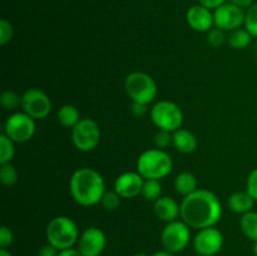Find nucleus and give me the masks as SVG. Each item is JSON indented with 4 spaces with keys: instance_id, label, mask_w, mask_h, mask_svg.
Here are the masks:
<instances>
[{
    "instance_id": "obj_1",
    "label": "nucleus",
    "mask_w": 257,
    "mask_h": 256,
    "mask_svg": "<svg viewBox=\"0 0 257 256\" xmlns=\"http://www.w3.org/2000/svg\"><path fill=\"white\" fill-rule=\"evenodd\" d=\"M222 216V206L217 196L205 188H197L181 202V217L190 227L202 230L212 227Z\"/></svg>"
},
{
    "instance_id": "obj_2",
    "label": "nucleus",
    "mask_w": 257,
    "mask_h": 256,
    "mask_svg": "<svg viewBox=\"0 0 257 256\" xmlns=\"http://www.w3.org/2000/svg\"><path fill=\"white\" fill-rule=\"evenodd\" d=\"M69 190L73 200L78 205L89 207L100 203L105 192V183L98 171L82 167L73 172L69 181Z\"/></svg>"
},
{
    "instance_id": "obj_3",
    "label": "nucleus",
    "mask_w": 257,
    "mask_h": 256,
    "mask_svg": "<svg viewBox=\"0 0 257 256\" xmlns=\"http://www.w3.org/2000/svg\"><path fill=\"white\" fill-rule=\"evenodd\" d=\"M172 158L165 150L151 148L137 160V172L145 180H161L172 171Z\"/></svg>"
},
{
    "instance_id": "obj_4",
    "label": "nucleus",
    "mask_w": 257,
    "mask_h": 256,
    "mask_svg": "<svg viewBox=\"0 0 257 256\" xmlns=\"http://www.w3.org/2000/svg\"><path fill=\"white\" fill-rule=\"evenodd\" d=\"M48 242L58 250L73 247L79 240V231L74 221L68 216H57L49 221L45 230Z\"/></svg>"
},
{
    "instance_id": "obj_5",
    "label": "nucleus",
    "mask_w": 257,
    "mask_h": 256,
    "mask_svg": "<svg viewBox=\"0 0 257 256\" xmlns=\"http://www.w3.org/2000/svg\"><path fill=\"white\" fill-rule=\"evenodd\" d=\"M124 89L132 102L150 104L158 92L157 83L145 72H132L125 77Z\"/></svg>"
},
{
    "instance_id": "obj_6",
    "label": "nucleus",
    "mask_w": 257,
    "mask_h": 256,
    "mask_svg": "<svg viewBox=\"0 0 257 256\" xmlns=\"http://www.w3.org/2000/svg\"><path fill=\"white\" fill-rule=\"evenodd\" d=\"M151 120L158 130L175 132L182 127V109L171 100H160L151 108Z\"/></svg>"
},
{
    "instance_id": "obj_7",
    "label": "nucleus",
    "mask_w": 257,
    "mask_h": 256,
    "mask_svg": "<svg viewBox=\"0 0 257 256\" xmlns=\"http://www.w3.org/2000/svg\"><path fill=\"white\" fill-rule=\"evenodd\" d=\"M190 226L185 221H172L163 227L161 232V242L166 251L172 253L181 252L190 242Z\"/></svg>"
},
{
    "instance_id": "obj_8",
    "label": "nucleus",
    "mask_w": 257,
    "mask_h": 256,
    "mask_svg": "<svg viewBox=\"0 0 257 256\" xmlns=\"http://www.w3.org/2000/svg\"><path fill=\"white\" fill-rule=\"evenodd\" d=\"M72 141L75 148L82 152H90L100 142V128L92 118H82L72 128Z\"/></svg>"
},
{
    "instance_id": "obj_9",
    "label": "nucleus",
    "mask_w": 257,
    "mask_h": 256,
    "mask_svg": "<svg viewBox=\"0 0 257 256\" xmlns=\"http://www.w3.org/2000/svg\"><path fill=\"white\" fill-rule=\"evenodd\" d=\"M4 133L15 143L28 142L35 133V119L25 112H17L5 120Z\"/></svg>"
},
{
    "instance_id": "obj_10",
    "label": "nucleus",
    "mask_w": 257,
    "mask_h": 256,
    "mask_svg": "<svg viewBox=\"0 0 257 256\" xmlns=\"http://www.w3.org/2000/svg\"><path fill=\"white\" fill-rule=\"evenodd\" d=\"M22 108L34 119H44L52 110V102L44 90L29 88L22 95Z\"/></svg>"
},
{
    "instance_id": "obj_11",
    "label": "nucleus",
    "mask_w": 257,
    "mask_h": 256,
    "mask_svg": "<svg viewBox=\"0 0 257 256\" xmlns=\"http://www.w3.org/2000/svg\"><path fill=\"white\" fill-rule=\"evenodd\" d=\"M213 23L216 28L223 32H232L245 23V13L242 8L232 3H225L213 12Z\"/></svg>"
},
{
    "instance_id": "obj_12",
    "label": "nucleus",
    "mask_w": 257,
    "mask_h": 256,
    "mask_svg": "<svg viewBox=\"0 0 257 256\" xmlns=\"http://www.w3.org/2000/svg\"><path fill=\"white\" fill-rule=\"evenodd\" d=\"M223 246V236L220 230L212 227L202 228L193 238V248L200 256H215Z\"/></svg>"
},
{
    "instance_id": "obj_13",
    "label": "nucleus",
    "mask_w": 257,
    "mask_h": 256,
    "mask_svg": "<svg viewBox=\"0 0 257 256\" xmlns=\"http://www.w3.org/2000/svg\"><path fill=\"white\" fill-rule=\"evenodd\" d=\"M107 238L104 232L95 226L85 228L78 240V250L83 256H99L104 251Z\"/></svg>"
},
{
    "instance_id": "obj_14",
    "label": "nucleus",
    "mask_w": 257,
    "mask_h": 256,
    "mask_svg": "<svg viewBox=\"0 0 257 256\" xmlns=\"http://www.w3.org/2000/svg\"><path fill=\"white\" fill-rule=\"evenodd\" d=\"M145 178L138 172H124L114 181V191L122 198L137 197L142 193Z\"/></svg>"
},
{
    "instance_id": "obj_15",
    "label": "nucleus",
    "mask_w": 257,
    "mask_h": 256,
    "mask_svg": "<svg viewBox=\"0 0 257 256\" xmlns=\"http://www.w3.org/2000/svg\"><path fill=\"white\" fill-rule=\"evenodd\" d=\"M186 20L191 29L198 33H207L208 30L212 29V25H215L213 13L201 4L193 5L187 10Z\"/></svg>"
},
{
    "instance_id": "obj_16",
    "label": "nucleus",
    "mask_w": 257,
    "mask_h": 256,
    "mask_svg": "<svg viewBox=\"0 0 257 256\" xmlns=\"http://www.w3.org/2000/svg\"><path fill=\"white\" fill-rule=\"evenodd\" d=\"M153 210L161 221H165L167 223L176 221L181 215V206L173 198L167 197V196H163L155 201Z\"/></svg>"
},
{
    "instance_id": "obj_17",
    "label": "nucleus",
    "mask_w": 257,
    "mask_h": 256,
    "mask_svg": "<svg viewBox=\"0 0 257 256\" xmlns=\"http://www.w3.org/2000/svg\"><path fill=\"white\" fill-rule=\"evenodd\" d=\"M172 137V145L175 146V148L178 152L188 155V153L195 152L196 148H197V138H196V136L191 131L180 128V130L173 132Z\"/></svg>"
},
{
    "instance_id": "obj_18",
    "label": "nucleus",
    "mask_w": 257,
    "mask_h": 256,
    "mask_svg": "<svg viewBox=\"0 0 257 256\" xmlns=\"http://www.w3.org/2000/svg\"><path fill=\"white\" fill-rule=\"evenodd\" d=\"M253 202H255V200L251 197L247 191H237L228 197L227 206L232 212L243 215V213H247L252 210Z\"/></svg>"
},
{
    "instance_id": "obj_19",
    "label": "nucleus",
    "mask_w": 257,
    "mask_h": 256,
    "mask_svg": "<svg viewBox=\"0 0 257 256\" xmlns=\"http://www.w3.org/2000/svg\"><path fill=\"white\" fill-rule=\"evenodd\" d=\"M173 185H175L176 192L186 197L197 190V178L190 172H181L180 175L176 176Z\"/></svg>"
},
{
    "instance_id": "obj_20",
    "label": "nucleus",
    "mask_w": 257,
    "mask_h": 256,
    "mask_svg": "<svg viewBox=\"0 0 257 256\" xmlns=\"http://www.w3.org/2000/svg\"><path fill=\"white\" fill-rule=\"evenodd\" d=\"M80 113L73 104H64L58 110V122L67 128H74L79 123Z\"/></svg>"
},
{
    "instance_id": "obj_21",
    "label": "nucleus",
    "mask_w": 257,
    "mask_h": 256,
    "mask_svg": "<svg viewBox=\"0 0 257 256\" xmlns=\"http://www.w3.org/2000/svg\"><path fill=\"white\" fill-rule=\"evenodd\" d=\"M240 227L243 235L248 240L256 242L257 241V212L250 211L247 213H243L240 220Z\"/></svg>"
},
{
    "instance_id": "obj_22",
    "label": "nucleus",
    "mask_w": 257,
    "mask_h": 256,
    "mask_svg": "<svg viewBox=\"0 0 257 256\" xmlns=\"http://www.w3.org/2000/svg\"><path fill=\"white\" fill-rule=\"evenodd\" d=\"M252 38L253 37L247 32V30L238 28V29L232 30V32L230 33V35L227 37V40L231 48H233V49L236 50H240L247 48L248 45H250Z\"/></svg>"
},
{
    "instance_id": "obj_23",
    "label": "nucleus",
    "mask_w": 257,
    "mask_h": 256,
    "mask_svg": "<svg viewBox=\"0 0 257 256\" xmlns=\"http://www.w3.org/2000/svg\"><path fill=\"white\" fill-rule=\"evenodd\" d=\"M162 193V185H161L160 180H145L142 187V193L146 201H157L161 197Z\"/></svg>"
},
{
    "instance_id": "obj_24",
    "label": "nucleus",
    "mask_w": 257,
    "mask_h": 256,
    "mask_svg": "<svg viewBox=\"0 0 257 256\" xmlns=\"http://www.w3.org/2000/svg\"><path fill=\"white\" fill-rule=\"evenodd\" d=\"M14 141L10 140L5 133L0 136V163H9L15 155Z\"/></svg>"
},
{
    "instance_id": "obj_25",
    "label": "nucleus",
    "mask_w": 257,
    "mask_h": 256,
    "mask_svg": "<svg viewBox=\"0 0 257 256\" xmlns=\"http://www.w3.org/2000/svg\"><path fill=\"white\" fill-rule=\"evenodd\" d=\"M19 173L12 163H3L0 167V181L4 186H13L17 183Z\"/></svg>"
},
{
    "instance_id": "obj_26",
    "label": "nucleus",
    "mask_w": 257,
    "mask_h": 256,
    "mask_svg": "<svg viewBox=\"0 0 257 256\" xmlns=\"http://www.w3.org/2000/svg\"><path fill=\"white\" fill-rule=\"evenodd\" d=\"M0 103L5 109H15L22 105V97L14 90H4L0 97Z\"/></svg>"
},
{
    "instance_id": "obj_27",
    "label": "nucleus",
    "mask_w": 257,
    "mask_h": 256,
    "mask_svg": "<svg viewBox=\"0 0 257 256\" xmlns=\"http://www.w3.org/2000/svg\"><path fill=\"white\" fill-rule=\"evenodd\" d=\"M245 29L252 37H257V4H252L245 13Z\"/></svg>"
},
{
    "instance_id": "obj_28",
    "label": "nucleus",
    "mask_w": 257,
    "mask_h": 256,
    "mask_svg": "<svg viewBox=\"0 0 257 256\" xmlns=\"http://www.w3.org/2000/svg\"><path fill=\"white\" fill-rule=\"evenodd\" d=\"M120 198L122 197L114 190L105 191L102 200H100V203L107 211H114L120 206Z\"/></svg>"
},
{
    "instance_id": "obj_29",
    "label": "nucleus",
    "mask_w": 257,
    "mask_h": 256,
    "mask_svg": "<svg viewBox=\"0 0 257 256\" xmlns=\"http://www.w3.org/2000/svg\"><path fill=\"white\" fill-rule=\"evenodd\" d=\"M207 39L208 45H211L212 48H220L223 43L226 42L227 37L225 35V32L222 29H218V28H212L211 30L207 32Z\"/></svg>"
},
{
    "instance_id": "obj_30",
    "label": "nucleus",
    "mask_w": 257,
    "mask_h": 256,
    "mask_svg": "<svg viewBox=\"0 0 257 256\" xmlns=\"http://www.w3.org/2000/svg\"><path fill=\"white\" fill-rule=\"evenodd\" d=\"M13 34H14V28L12 23L7 19L0 20V45L3 47L7 45L13 39Z\"/></svg>"
},
{
    "instance_id": "obj_31",
    "label": "nucleus",
    "mask_w": 257,
    "mask_h": 256,
    "mask_svg": "<svg viewBox=\"0 0 257 256\" xmlns=\"http://www.w3.org/2000/svg\"><path fill=\"white\" fill-rule=\"evenodd\" d=\"M172 142L173 137L172 135H171V132H168V131L160 130L155 135V145L157 146V148H160V150H165V148H167Z\"/></svg>"
},
{
    "instance_id": "obj_32",
    "label": "nucleus",
    "mask_w": 257,
    "mask_h": 256,
    "mask_svg": "<svg viewBox=\"0 0 257 256\" xmlns=\"http://www.w3.org/2000/svg\"><path fill=\"white\" fill-rule=\"evenodd\" d=\"M246 191L251 195L253 200L257 201V167L253 168L247 177L246 182Z\"/></svg>"
},
{
    "instance_id": "obj_33",
    "label": "nucleus",
    "mask_w": 257,
    "mask_h": 256,
    "mask_svg": "<svg viewBox=\"0 0 257 256\" xmlns=\"http://www.w3.org/2000/svg\"><path fill=\"white\" fill-rule=\"evenodd\" d=\"M13 238H14L13 231L8 226H2L0 228V247L7 248L8 246L12 245Z\"/></svg>"
},
{
    "instance_id": "obj_34",
    "label": "nucleus",
    "mask_w": 257,
    "mask_h": 256,
    "mask_svg": "<svg viewBox=\"0 0 257 256\" xmlns=\"http://www.w3.org/2000/svg\"><path fill=\"white\" fill-rule=\"evenodd\" d=\"M38 256H59V250L52 243L48 242L47 245L42 246L38 251Z\"/></svg>"
},
{
    "instance_id": "obj_35",
    "label": "nucleus",
    "mask_w": 257,
    "mask_h": 256,
    "mask_svg": "<svg viewBox=\"0 0 257 256\" xmlns=\"http://www.w3.org/2000/svg\"><path fill=\"white\" fill-rule=\"evenodd\" d=\"M147 104H143V103H137L132 102V107H131V110L135 115L137 117H141V115H145L146 112H147Z\"/></svg>"
},
{
    "instance_id": "obj_36",
    "label": "nucleus",
    "mask_w": 257,
    "mask_h": 256,
    "mask_svg": "<svg viewBox=\"0 0 257 256\" xmlns=\"http://www.w3.org/2000/svg\"><path fill=\"white\" fill-rule=\"evenodd\" d=\"M198 3L207 8V9L215 10L222 4H225V0H198Z\"/></svg>"
},
{
    "instance_id": "obj_37",
    "label": "nucleus",
    "mask_w": 257,
    "mask_h": 256,
    "mask_svg": "<svg viewBox=\"0 0 257 256\" xmlns=\"http://www.w3.org/2000/svg\"><path fill=\"white\" fill-rule=\"evenodd\" d=\"M59 256H83V253L80 252L78 248H65V250L59 251Z\"/></svg>"
},
{
    "instance_id": "obj_38",
    "label": "nucleus",
    "mask_w": 257,
    "mask_h": 256,
    "mask_svg": "<svg viewBox=\"0 0 257 256\" xmlns=\"http://www.w3.org/2000/svg\"><path fill=\"white\" fill-rule=\"evenodd\" d=\"M252 2L253 0H230V3H232V4L237 5V7L242 8V9H245V8H250L251 5H252Z\"/></svg>"
},
{
    "instance_id": "obj_39",
    "label": "nucleus",
    "mask_w": 257,
    "mask_h": 256,
    "mask_svg": "<svg viewBox=\"0 0 257 256\" xmlns=\"http://www.w3.org/2000/svg\"><path fill=\"white\" fill-rule=\"evenodd\" d=\"M151 256H175L173 255L172 252H168V251H158V252H156V253H153V255H151Z\"/></svg>"
},
{
    "instance_id": "obj_40",
    "label": "nucleus",
    "mask_w": 257,
    "mask_h": 256,
    "mask_svg": "<svg viewBox=\"0 0 257 256\" xmlns=\"http://www.w3.org/2000/svg\"><path fill=\"white\" fill-rule=\"evenodd\" d=\"M0 256H13L7 248H0Z\"/></svg>"
},
{
    "instance_id": "obj_41",
    "label": "nucleus",
    "mask_w": 257,
    "mask_h": 256,
    "mask_svg": "<svg viewBox=\"0 0 257 256\" xmlns=\"http://www.w3.org/2000/svg\"><path fill=\"white\" fill-rule=\"evenodd\" d=\"M253 253H255V256H257V241L253 243Z\"/></svg>"
},
{
    "instance_id": "obj_42",
    "label": "nucleus",
    "mask_w": 257,
    "mask_h": 256,
    "mask_svg": "<svg viewBox=\"0 0 257 256\" xmlns=\"http://www.w3.org/2000/svg\"><path fill=\"white\" fill-rule=\"evenodd\" d=\"M133 256H147V255H146V253H143V252H138V253H135Z\"/></svg>"
}]
</instances>
